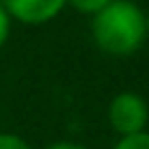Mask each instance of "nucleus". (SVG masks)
Returning a JSON list of instances; mask_svg holds the SVG:
<instances>
[{
	"label": "nucleus",
	"instance_id": "nucleus-1",
	"mask_svg": "<svg viewBox=\"0 0 149 149\" xmlns=\"http://www.w3.org/2000/svg\"><path fill=\"white\" fill-rule=\"evenodd\" d=\"M91 37L102 54L130 56L147 42L144 9L133 0H112L91 16Z\"/></svg>",
	"mask_w": 149,
	"mask_h": 149
},
{
	"label": "nucleus",
	"instance_id": "nucleus-2",
	"mask_svg": "<svg viewBox=\"0 0 149 149\" xmlns=\"http://www.w3.org/2000/svg\"><path fill=\"white\" fill-rule=\"evenodd\" d=\"M107 121L119 137L142 133L149 123V105L140 93L121 91L107 105Z\"/></svg>",
	"mask_w": 149,
	"mask_h": 149
},
{
	"label": "nucleus",
	"instance_id": "nucleus-3",
	"mask_svg": "<svg viewBox=\"0 0 149 149\" xmlns=\"http://www.w3.org/2000/svg\"><path fill=\"white\" fill-rule=\"evenodd\" d=\"M12 21L26 26H42L54 21L65 7L68 0H0Z\"/></svg>",
	"mask_w": 149,
	"mask_h": 149
},
{
	"label": "nucleus",
	"instance_id": "nucleus-4",
	"mask_svg": "<svg viewBox=\"0 0 149 149\" xmlns=\"http://www.w3.org/2000/svg\"><path fill=\"white\" fill-rule=\"evenodd\" d=\"M112 149H149V130H142L135 135H123L114 142Z\"/></svg>",
	"mask_w": 149,
	"mask_h": 149
},
{
	"label": "nucleus",
	"instance_id": "nucleus-5",
	"mask_svg": "<svg viewBox=\"0 0 149 149\" xmlns=\"http://www.w3.org/2000/svg\"><path fill=\"white\" fill-rule=\"evenodd\" d=\"M112 0H68V7H72L74 12L79 14H86V16H95L100 9H105Z\"/></svg>",
	"mask_w": 149,
	"mask_h": 149
},
{
	"label": "nucleus",
	"instance_id": "nucleus-6",
	"mask_svg": "<svg viewBox=\"0 0 149 149\" xmlns=\"http://www.w3.org/2000/svg\"><path fill=\"white\" fill-rule=\"evenodd\" d=\"M0 149H30V144L16 133H0Z\"/></svg>",
	"mask_w": 149,
	"mask_h": 149
},
{
	"label": "nucleus",
	"instance_id": "nucleus-7",
	"mask_svg": "<svg viewBox=\"0 0 149 149\" xmlns=\"http://www.w3.org/2000/svg\"><path fill=\"white\" fill-rule=\"evenodd\" d=\"M9 33H12V19H9L7 9L0 5V49L7 44V40H9Z\"/></svg>",
	"mask_w": 149,
	"mask_h": 149
},
{
	"label": "nucleus",
	"instance_id": "nucleus-8",
	"mask_svg": "<svg viewBox=\"0 0 149 149\" xmlns=\"http://www.w3.org/2000/svg\"><path fill=\"white\" fill-rule=\"evenodd\" d=\"M44 149H88V147H84V144H79V142L61 140V142H54V144H49V147H44Z\"/></svg>",
	"mask_w": 149,
	"mask_h": 149
},
{
	"label": "nucleus",
	"instance_id": "nucleus-9",
	"mask_svg": "<svg viewBox=\"0 0 149 149\" xmlns=\"http://www.w3.org/2000/svg\"><path fill=\"white\" fill-rule=\"evenodd\" d=\"M144 19H147V40H149V12H144Z\"/></svg>",
	"mask_w": 149,
	"mask_h": 149
}]
</instances>
